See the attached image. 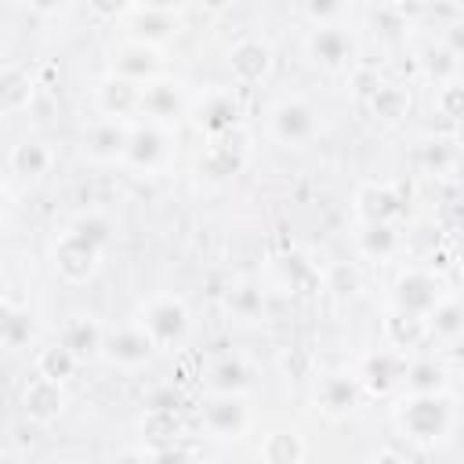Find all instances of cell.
<instances>
[{"label":"cell","mask_w":464,"mask_h":464,"mask_svg":"<svg viewBox=\"0 0 464 464\" xmlns=\"http://www.w3.org/2000/svg\"><path fill=\"white\" fill-rule=\"evenodd\" d=\"M399 431L417 446H435L453 431V399L446 392L431 395H406L395 406Z\"/></svg>","instance_id":"6da1fadb"},{"label":"cell","mask_w":464,"mask_h":464,"mask_svg":"<svg viewBox=\"0 0 464 464\" xmlns=\"http://www.w3.org/2000/svg\"><path fill=\"white\" fill-rule=\"evenodd\" d=\"M141 326H145V334L156 341V348H174V344H181L185 337H188V330H192V312H188V304L181 301V297H174V294H156V297H149L145 304H141V319H138Z\"/></svg>","instance_id":"7a4b0ae2"},{"label":"cell","mask_w":464,"mask_h":464,"mask_svg":"<svg viewBox=\"0 0 464 464\" xmlns=\"http://www.w3.org/2000/svg\"><path fill=\"white\" fill-rule=\"evenodd\" d=\"M268 130L279 145L301 149L319 134V112L304 98H279L268 112Z\"/></svg>","instance_id":"3957f363"},{"label":"cell","mask_w":464,"mask_h":464,"mask_svg":"<svg viewBox=\"0 0 464 464\" xmlns=\"http://www.w3.org/2000/svg\"><path fill=\"white\" fill-rule=\"evenodd\" d=\"M102 246L98 243H91L87 236H80L72 225L54 239V246H51V265H54V272L62 276V279H69V283H83V279H91L94 272H98V265H102Z\"/></svg>","instance_id":"277c9868"},{"label":"cell","mask_w":464,"mask_h":464,"mask_svg":"<svg viewBox=\"0 0 464 464\" xmlns=\"http://www.w3.org/2000/svg\"><path fill=\"white\" fill-rule=\"evenodd\" d=\"M406 185L395 181H366L355 188V218L359 225H395L406 214Z\"/></svg>","instance_id":"5b68a950"},{"label":"cell","mask_w":464,"mask_h":464,"mask_svg":"<svg viewBox=\"0 0 464 464\" xmlns=\"http://www.w3.org/2000/svg\"><path fill=\"white\" fill-rule=\"evenodd\" d=\"M246 160H250V149H246V134H243V127H239V130H232V134L210 138L196 167H199V174H203L207 181L225 185V181H232V178L243 174Z\"/></svg>","instance_id":"8992f818"},{"label":"cell","mask_w":464,"mask_h":464,"mask_svg":"<svg viewBox=\"0 0 464 464\" xmlns=\"http://www.w3.org/2000/svg\"><path fill=\"white\" fill-rule=\"evenodd\" d=\"M446 297H450L446 283L428 268H406L392 283V308H402V312H413V315H428Z\"/></svg>","instance_id":"52a82bcc"},{"label":"cell","mask_w":464,"mask_h":464,"mask_svg":"<svg viewBox=\"0 0 464 464\" xmlns=\"http://www.w3.org/2000/svg\"><path fill=\"white\" fill-rule=\"evenodd\" d=\"M123 14L130 25V40L149 44V47H163L181 29V14L170 4H130L123 7Z\"/></svg>","instance_id":"ba28073f"},{"label":"cell","mask_w":464,"mask_h":464,"mask_svg":"<svg viewBox=\"0 0 464 464\" xmlns=\"http://www.w3.org/2000/svg\"><path fill=\"white\" fill-rule=\"evenodd\" d=\"M156 341L145 334L141 323H130V326H116V330H105V344H102V355L112 362V366H123V370H138V366H149L156 359Z\"/></svg>","instance_id":"9c48e42d"},{"label":"cell","mask_w":464,"mask_h":464,"mask_svg":"<svg viewBox=\"0 0 464 464\" xmlns=\"http://www.w3.org/2000/svg\"><path fill=\"white\" fill-rule=\"evenodd\" d=\"M192 120H196V127H199L207 138H221V134L239 130L243 105H239L236 91H228V87H214V91H207V94L196 102Z\"/></svg>","instance_id":"30bf717a"},{"label":"cell","mask_w":464,"mask_h":464,"mask_svg":"<svg viewBox=\"0 0 464 464\" xmlns=\"http://www.w3.org/2000/svg\"><path fill=\"white\" fill-rule=\"evenodd\" d=\"M199 424L214 439H239L250 428V406L243 395H210L199 410Z\"/></svg>","instance_id":"8fae6325"},{"label":"cell","mask_w":464,"mask_h":464,"mask_svg":"<svg viewBox=\"0 0 464 464\" xmlns=\"http://www.w3.org/2000/svg\"><path fill=\"white\" fill-rule=\"evenodd\" d=\"M406 370H410V359L402 352H392V348H377L362 359L359 366V384L362 392L370 395H392L395 388H406Z\"/></svg>","instance_id":"7c38bea8"},{"label":"cell","mask_w":464,"mask_h":464,"mask_svg":"<svg viewBox=\"0 0 464 464\" xmlns=\"http://www.w3.org/2000/svg\"><path fill=\"white\" fill-rule=\"evenodd\" d=\"M272 47H268V40H261V36H243V40H236L232 47H228V54H225V65H228V72H232V80L236 83H243V87H250V83H261L268 72H272Z\"/></svg>","instance_id":"4fadbf2b"},{"label":"cell","mask_w":464,"mask_h":464,"mask_svg":"<svg viewBox=\"0 0 464 464\" xmlns=\"http://www.w3.org/2000/svg\"><path fill=\"white\" fill-rule=\"evenodd\" d=\"M304 51H308V58H312L319 69L337 72V69L352 65V58H355V40H352V33H348L344 25H319V29L308 33Z\"/></svg>","instance_id":"5bb4252c"},{"label":"cell","mask_w":464,"mask_h":464,"mask_svg":"<svg viewBox=\"0 0 464 464\" xmlns=\"http://www.w3.org/2000/svg\"><path fill=\"white\" fill-rule=\"evenodd\" d=\"M160 47H149V44H138V40H123L120 47H112L109 54V72L112 76H123V80H134V83H152L160 80Z\"/></svg>","instance_id":"9a60e30c"},{"label":"cell","mask_w":464,"mask_h":464,"mask_svg":"<svg viewBox=\"0 0 464 464\" xmlns=\"http://www.w3.org/2000/svg\"><path fill=\"white\" fill-rule=\"evenodd\" d=\"M170 156V134L160 123L149 120H134L130 130V145H127V163L138 170H160Z\"/></svg>","instance_id":"2e32d148"},{"label":"cell","mask_w":464,"mask_h":464,"mask_svg":"<svg viewBox=\"0 0 464 464\" xmlns=\"http://www.w3.org/2000/svg\"><path fill=\"white\" fill-rule=\"evenodd\" d=\"M185 109H188V98H185V87L178 83V80H152V83H145V91H141V116L149 120V123H174V120H181L185 116Z\"/></svg>","instance_id":"e0dca14e"},{"label":"cell","mask_w":464,"mask_h":464,"mask_svg":"<svg viewBox=\"0 0 464 464\" xmlns=\"http://www.w3.org/2000/svg\"><path fill=\"white\" fill-rule=\"evenodd\" d=\"M69 406V395L58 381H47V377H33L25 388H22V413L33 420V424H51L65 413Z\"/></svg>","instance_id":"ac0fdd59"},{"label":"cell","mask_w":464,"mask_h":464,"mask_svg":"<svg viewBox=\"0 0 464 464\" xmlns=\"http://www.w3.org/2000/svg\"><path fill=\"white\" fill-rule=\"evenodd\" d=\"M141 83L134 80H123V76H105L98 83V109L105 120H123V123H134L130 116L141 112Z\"/></svg>","instance_id":"d6986e66"},{"label":"cell","mask_w":464,"mask_h":464,"mask_svg":"<svg viewBox=\"0 0 464 464\" xmlns=\"http://www.w3.org/2000/svg\"><path fill=\"white\" fill-rule=\"evenodd\" d=\"M130 130H134V123H123V120H98V123L87 130L83 149H87V156H91V160H98V163L127 160Z\"/></svg>","instance_id":"ffe728a7"},{"label":"cell","mask_w":464,"mask_h":464,"mask_svg":"<svg viewBox=\"0 0 464 464\" xmlns=\"http://www.w3.org/2000/svg\"><path fill=\"white\" fill-rule=\"evenodd\" d=\"M362 399V384L355 373H326L315 384V406L326 417H348Z\"/></svg>","instance_id":"44dd1931"},{"label":"cell","mask_w":464,"mask_h":464,"mask_svg":"<svg viewBox=\"0 0 464 464\" xmlns=\"http://www.w3.org/2000/svg\"><path fill=\"white\" fill-rule=\"evenodd\" d=\"M381 334L388 341L392 352H417L420 344H428V319L424 315H413V312H402V308H388L384 312V323H381Z\"/></svg>","instance_id":"7402d4cb"},{"label":"cell","mask_w":464,"mask_h":464,"mask_svg":"<svg viewBox=\"0 0 464 464\" xmlns=\"http://www.w3.org/2000/svg\"><path fill=\"white\" fill-rule=\"evenodd\" d=\"M58 341H62V344H65L80 362H87V359L102 355L105 330H102V323H98L91 312H72V315L65 319V326H62Z\"/></svg>","instance_id":"603a6c76"},{"label":"cell","mask_w":464,"mask_h":464,"mask_svg":"<svg viewBox=\"0 0 464 464\" xmlns=\"http://www.w3.org/2000/svg\"><path fill=\"white\" fill-rule=\"evenodd\" d=\"M33 98H36L33 72L22 69V65H14V62H7L0 69V112L4 116H18V112H25L33 105Z\"/></svg>","instance_id":"cb8c5ba5"},{"label":"cell","mask_w":464,"mask_h":464,"mask_svg":"<svg viewBox=\"0 0 464 464\" xmlns=\"http://www.w3.org/2000/svg\"><path fill=\"white\" fill-rule=\"evenodd\" d=\"M207 388L210 395H246L254 388V370L239 355H221L207 370Z\"/></svg>","instance_id":"d4e9b609"},{"label":"cell","mask_w":464,"mask_h":464,"mask_svg":"<svg viewBox=\"0 0 464 464\" xmlns=\"http://www.w3.org/2000/svg\"><path fill=\"white\" fill-rule=\"evenodd\" d=\"M457 152H460V141L457 138H446V134H424L417 138L413 145V163L424 170V174H450L453 163H457Z\"/></svg>","instance_id":"484cf974"},{"label":"cell","mask_w":464,"mask_h":464,"mask_svg":"<svg viewBox=\"0 0 464 464\" xmlns=\"http://www.w3.org/2000/svg\"><path fill=\"white\" fill-rule=\"evenodd\" d=\"M276 272H279V283H283L290 294H297V297H312V294L326 290L323 272H319L308 257H301V254L279 257V261H276Z\"/></svg>","instance_id":"4316f807"},{"label":"cell","mask_w":464,"mask_h":464,"mask_svg":"<svg viewBox=\"0 0 464 464\" xmlns=\"http://www.w3.org/2000/svg\"><path fill=\"white\" fill-rule=\"evenodd\" d=\"M424 319H428V337L439 344H453L464 337V301L460 297L439 301Z\"/></svg>","instance_id":"83f0119b"},{"label":"cell","mask_w":464,"mask_h":464,"mask_svg":"<svg viewBox=\"0 0 464 464\" xmlns=\"http://www.w3.org/2000/svg\"><path fill=\"white\" fill-rule=\"evenodd\" d=\"M7 167H11V174L22 178V181H40V178L51 170V149H47L44 141L25 138V141H18V145L11 149Z\"/></svg>","instance_id":"f1b7e54d"},{"label":"cell","mask_w":464,"mask_h":464,"mask_svg":"<svg viewBox=\"0 0 464 464\" xmlns=\"http://www.w3.org/2000/svg\"><path fill=\"white\" fill-rule=\"evenodd\" d=\"M257 457H261V464H301L304 460V439L294 428H272L261 439Z\"/></svg>","instance_id":"f546056e"},{"label":"cell","mask_w":464,"mask_h":464,"mask_svg":"<svg viewBox=\"0 0 464 464\" xmlns=\"http://www.w3.org/2000/svg\"><path fill=\"white\" fill-rule=\"evenodd\" d=\"M33 334H36V326H33L29 312L18 308L11 297H4L0 301V341H4V348L18 352V348H25L33 341Z\"/></svg>","instance_id":"4dcf8cb0"},{"label":"cell","mask_w":464,"mask_h":464,"mask_svg":"<svg viewBox=\"0 0 464 464\" xmlns=\"http://www.w3.org/2000/svg\"><path fill=\"white\" fill-rule=\"evenodd\" d=\"M355 246H359L362 257L384 261V257H392V254L402 246L399 225H359V232H355Z\"/></svg>","instance_id":"1f68e13d"},{"label":"cell","mask_w":464,"mask_h":464,"mask_svg":"<svg viewBox=\"0 0 464 464\" xmlns=\"http://www.w3.org/2000/svg\"><path fill=\"white\" fill-rule=\"evenodd\" d=\"M141 439L152 450H163V446H178L181 439V417L178 413H167V410H145L141 413Z\"/></svg>","instance_id":"d6a6232c"},{"label":"cell","mask_w":464,"mask_h":464,"mask_svg":"<svg viewBox=\"0 0 464 464\" xmlns=\"http://www.w3.org/2000/svg\"><path fill=\"white\" fill-rule=\"evenodd\" d=\"M76 366H80V359L62 341L40 348V355H36V377H47V381H58V384H65L76 373Z\"/></svg>","instance_id":"836d02e7"},{"label":"cell","mask_w":464,"mask_h":464,"mask_svg":"<svg viewBox=\"0 0 464 464\" xmlns=\"http://www.w3.org/2000/svg\"><path fill=\"white\" fill-rule=\"evenodd\" d=\"M366 105H370V112H373L381 123H399V120L410 112V91L399 87V83H392V80H384V87H381Z\"/></svg>","instance_id":"e575fe53"},{"label":"cell","mask_w":464,"mask_h":464,"mask_svg":"<svg viewBox=\"0 0 464 464\" xmlns=\"http://www.w3.org/2000/svg\"><path fill=\"white\" fill-rule=\"evenodd\" d=\"M442 388H446V366L439 359H410V370H406L410 395H431Z\"/></svg>","instance_id":"d590c367"},{"label":"cell","mask_w":464,"mask_h":464,"mask_svg":"<svg viewBox=\"0 0 464 464\" xmlns=\"http://www.w3.org/2000/svg\"><path fill=\"white\" fill-rule=\"evenodd\" d=\"M225 304H228V312H232L236 319L254 323V319L265 315V290H261L257 283H246V279H243V283H236V286L228 290Z\"/></svg>","instance_id":"8d00e7d4"},{"label":"cell","mask_w":464,"mask_h":464,"mask_svg":"<svg viewBox=\"0 0 464 464\" xmlns=\"http://www.w3.org/2000/svg\"><path fill=\"white\" fill-rule=\"evenodd\" d=\"M420 69H424V76H431L435 83H446V80H453L457 72H460V62L450 54V47L439 40V44H428L424 51H420Z\"/></svg>","instance_id":"74e56055"},{"label":"cell","mask_w":464,"mask_h":464,"mask_svg":"<svg viewBox=\"0 0 464 464\" xmlns=\"http://www.w3.org/2000/svg\"><path fill=\"white\" fill-rule=\"evenodd\" d=\"M435 109H439V116H446V120H453V123L464 120V76H460V72H457L453 80L439 83V91H435Z\"/></svg>","instance_id":"f35d334b"},{"label":"cell","mask_w":464,"mask_h":464,"mask_svg":"<svg viewBox=\"0 0 464 464\" xmlns=\"http://www.w3.org/2000/svg\"><path fill=\"white\" fill-rule=\"evenodd\" d=\"M301 11L312 22V29H319V25H341V18L348 14V4H341V0H308Z\"/></svg>","instance_id":"ab89813d"},{"label":"cell","mask_w":464,"mask_h":464,"mask_svg":"<svg viewBox=\"0 0 464 464\" xmlns=\"http://www.w3.org/2000/svg\"><path fill=\"white\" fill-rule=\"evenodd\" d=\"M370 25H373L377 33H384V36H399L402 29H410V18H406V11L395 7V4H377V7L370 11Z\"/></svg>","instance_id":"60d3db41"},{"label":"cell","mask_w":464,"mask_h":464,"mask_svg":"<svg viewBox=\"0 0 464 464\" xmlns=\"http://www.w3.org/2000/svg\"><path fill=\"white\" fill-rule=\"evenodd\" d=\"M72 228H76L80 236H87L91 243H98L102 250H109V243H112V221H109L105 214H80V218L72 221Z\"/></svg>","instance_id":"b9f144b4"},{"label":"cell","mask_w":464,"mask_h":464,"mask_svg":"<svg viewBox=\"0 0 464 464\" xmlns=\"http://www.w3.org/2000/svg\"><path fill=\"white\" fill-rule=\"evenodd\" d=\"M323 283H326V290H334V294H355V286H359V276H355V268H348V265H334L326 276H323Z\"/></svg>","instance_id":"7bdbcfd3"},{"label":"cell","mask_w":464,"mask_h":464,"mask_svg":"<svg viewBox=\"0 0 464 464\" xmlns=\"http://www.w3.org/2000/svg\"><path fill=\"white\" fill-rule=\"evenodd\" d=\"M178 406H181V392H178L174 384H160V388H152L149 399H145V410H167V413H178Z\"/></svg>","instance_id":"ee69618b"},{"label":"cell","mask_w":464,"mask_h":464,"mask_svg":"<svg viewBox=\"0 0 464 464\" xmlns=\"http://www.w3.org/2000/svg\"><path fill=\"white\" fill-rule=\"evenodd\" d=\"M352 83H355V94H359L362 102H370V98L384 87V76H381L377 69H355V72H352Z\"/></svg>","instance_id":"f6af8a7d"},{"label":"cell","mask_w":464,"mask_h":464,"mask_svg":"<svg viewBox=\"0 0 464 464\" xmlns=\"http://www.w3.org/2000/svg\"><path fill=\"white\" fill-rule=\"evenodd\" d=\"M442 44L450 47V54L457 62H464V18H453L446 29H442Z\"/></svg>","instance_id":"bcb514c9"},{"label":"cell","mask_w":464,"mask_h":464,"mask_svg":"<svg viewBox=\"0 0 464 464\" xmlns=\"http://www.w3.org/2000/svg\"><path fill=\"white\" fill-rule=\"evenodd\" d=\"M149 457L152 464H188V453L181 446H163V450H152Z\"/></svg>","instance_id":"7dc6e473"},{"label":"cell","mask_w":464,"mask_h":464,"mask_svg":"<svg viewBox=\"0 0 464 464\" xmlns=\"http://www.w3.org/2000/svg\"><path fill=\"white\" fill-rule=\"evenodd\" d=\"M109 464H152V457L141 453V450H123V453H116Z\"/></svg>","instance_id":"c3c4849f"},{"label":"cell","mask_w":464,"mask_h":464,"mask_svg":"<svg viewBox=\"0 0 464 464\" xmlns=\"http://www.w3.org/2000/svg\"><path fill=\"white\" fill-rule=\"evenodd\" d=\"M366 464H410V460H406V457H399L395 450H377V453H373Z\"/></svg>","instance_id":"681fc988"},{"label":"cell","mask_w":464,"mask_h":464,"mask_svg":"<svg viewBox=\"0 0 464 464\" xmlns=\"http://www.w3.org/2000/svg\"><path fill=\"white\" fill-rule=\"evenodd\" d=\"M450 178L464 188V145H460V152H457V163H453V170H450Z\"/></svg>","instance_id":"f907efd6"},{"label":"cell","mask_w":464,"mask_h":464,"mask_svg":"<svg viewBox=\"0 0 464 464\" xmlns=\"http://www.w3.org/2000/svg\"><path fill=\"white\" fill-rule=\"evenodd\" d=\"M460 76H464V62H460Z\"/></svg>","instance_id":"816d5d0a"}]
</instances>
